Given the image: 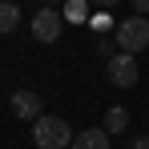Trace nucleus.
<instances>
[{"instance_id": "f257e3e1", "label": "nucleus", "mask_w": 149, "mask_h": 149, "mask_svg": "<svg viewBox=\"0 0 149 149\" xmlns=\"http://www.w3.org/2000/svg\"><path fill=\"white\" fill-rule=\"evenodd\" d=\"M32 141L40 149H69L73 145V129L65 117H36L32 121Z\"/></svg>"}, {"instance_id": "f03ea898", "label": "nucleus", "mask_w": 149, "mask_h": 149, "mask_svg": "<svg viewBox=\"0 0 149 149\" xmlns=\"http://www.w3.org/2000/svg\"><path fill=\"white\" fill-rule=\"evenodd\" d=\"M117 45H121V52H129V56L145 52L149 49V20H145V16L121 20V24H117Z\"/></svg>"}, {"instance_id": "7ed1b4c3", "label": "nucleus", "mask_w": 149, "mask_h": 149, "mask_svg": "<svg viewBox=\"0 0 149 149\" xmlns=\"http://www.w3.org/2000/svg\"><path fill=\"white\" fill-rule=\"evenodd\" d=\"M61 28H65V16H61L56 8H40V12L32 16V36L45 40V45H56V40H61Z\"/></svg>"}, {"instance_id": "20e7f679", "label": "nucleus", "mask_w": 149, "mask_h": 149, "mask_svg": "<svg viewBox=\"0 0 149 149\" xmlns=\"http://www.w3.org/2000/svg\"><path fill=\"white\" fill-rule=\"evenodd\" d=\"M109 81H113L117 89L137 85V56H129V52H113V56H109Z\"/></svg>"}, {"instance_id": "39448f33", "label": "nucleus", "mask_w": 149, "mask_h": 149, "mask_svg": "<svg viewBox=\"0 0 149 149\" xmlns=\"http://www.w3.org/2000/svg\"><path fill=\"white\" fill-rule=\"evenodd\" d=\"M8 109L20 117V121H36V117H45L40 109H45V101L36 97L32 89H20V93H12V101H8Z\"/></svg>"}, {"instance_id": "423d86ee", "label": "nucleus", "mask_w": 149, "mask_h": 149, "mask_svg": "<svg viewBox=\"0 0 149 149\" xmlns=\"http://www.w3.org/2000/svg\"><path fill=\"white\" fill-rule=\"evenodd\" d=\"M69 149H109V133H105V129H85V133L73 137Z\"/></svg>"}, {"instance_id": "0eeeda50", "label": "nucleus", "mask_w": 149, "mask_h": 149, "mask_svg": "<svg viewBox=\"0 0 149 149\" xmlns=\"http://www.w3.org/2000/svg\"><path fill=\"white\" fill-rule=\"evenodd\" d=\"M101 129H105L109 137H113V133H125V129H129V113H125L121 105H109V109H105V125H101Z\"/></svg>"}, {"instance_id": "6e6552de", "label": "nucleus", "mask_w": 149, "mask_h": 149, "mask_svg": "<svg viewBox=\"0 0 149 149\" xmlns=\"http://www.w3.org/2000/svg\"><path fill=\"white\" fill-rule=\"evenodd\" d=\"M89 8H93L89 0H65V8H61V16H65L69 24H85V20H89Z\"/></svg>"}, {"instance_id": "1a4fd4ad", "label": "nucleus", "mask_w": 149, "mask_h": 149, "mask_svg": "<svg viewBox=\"0 0 149 149\" xmlns=\"http://www.w3.org/2000/svg\"><path fill=\"white\" fill-rule=\"evenodd\" d=\"M16 24H20V8L0 0V32H16Z\"/></svg>"}, {"instance_id": "9d476101", "label": "nucleus", "mask_w": 149, "mask_h": 149, "mask_svg": "<svg viewBox=\"0 0 149 149\" xmlns=\"http://www.w3.org/2000/svg\"><path fill=\"white\" fill-rule=\"evenodd\" d=\"M89 20H93V32H97V36H105V32H109V24H113V20H109L105 12H97V16H89Z\"/></svg>"}, {"instance_id": "9b49d317", "label": "nucleus", "mask_w": 149, "mask_h": 149, "mask_svg": "<svg viewBox=\"0 0 149 149\" xmlns=\"http://www.w3.org/2000/svg\"><path fill=\"white\" fill-rule=\"evenodd\" d=\"M89 4H93V8H105V12H113V4H117V0H89Z\"/></svg>"}, {"instance_id": "f8f14e48", "label": "nucleus", "mask_w": 149, "mask_h": 149, "mask_svg": "<svg viewBox=\"0 0 149 149\" xmlns=\"http://www.w3.org/2000/svg\"><path fill=\"white\" fill-rule=\"evenodd\" d=\"M129 4L137 8V16H145V12H149V0H129Z\"/></svg>"}, {"instance_id": "ddd939ff", "label": "nucleus", "mask_w": 149, "mask_h": 149, "mask_svg": "<svg viewBox=\"0 0 149 149\" xmlns=\"http://www.w3.org/2000/svg\"><path fill=\"white\" fill-rule=\"evenodd\" d=\"M133 149H149V137H137V141H133Z\"/></svg>"}, {"instance_id": "4468645a", "label": "nucleus", "mask_w": 149, "mask_h": 149, "mask_svg": "<svg viewBox=\"0 0 149 149\" xmlns=\"http://www.w3.org/2000/svg\"><path fill=\"white\" fill-rule=\"evenodd\" d=\"M52 4H61V8H65V0H45V8H52Z\"/></svg>"}]
</instances>
